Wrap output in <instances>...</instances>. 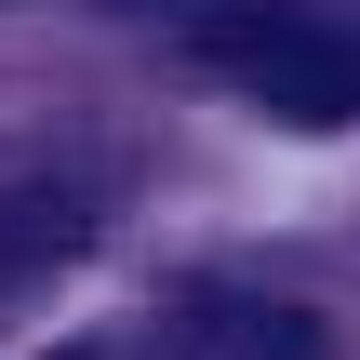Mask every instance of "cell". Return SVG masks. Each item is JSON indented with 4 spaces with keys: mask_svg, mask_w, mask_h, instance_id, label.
<instances>
[{
    "mask_svg": "<svg viewBox=\"0 0 360 360\" xmlns=\"http://www.w3.org/2000/svg\"><path fill=\"white\" fill-rule=\"evenodd\" d=\"M200 53H214V67H227L254 107H281L294 134L360 120V27L307 13V0H227V13L200 27Z\"/></svg>",
    "mask_w": 360,
    "mask_h": 360,
    "instance_id": "1",
    "label": "cell"
},
{
    "mask_svg": "<svg viewBox=\"0 0 360 360\" xmlns=\"http://www.w3.org/2000/svg\"><path fill=\"white\" fill-rule=\"evenodd\" d=\"M187 360H321V321L267 307V294H200L187 307Z\"/></svg>",
    "mask_w": 360,
    "mask_h": 360,
    "instance_id": "2",
    "label": "cell"
}]
</instances>
